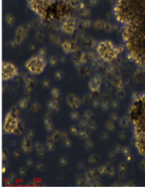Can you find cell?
<instances>
[{
	"label": "cell",
	"instance_id": "cell-5",
	"mask_svg": "<svg viewBox=\"0 0 145 187\" xmlns=\"http://www.w3.org/2000/svg\"><path fill=\"white\" fill-rule=\"evenodd\" d=\"M28 5L33 12L42 18L46 17L47 11L50 7V0H28Z\"/></svg>",
	"mask_w": 145,
	"mask_h": 187
},
{
	"label": "cell",
	"instance_id": "cell-4",
	"mask_svg": "<svg viewBox=\"0 0 145 187\" xmlns=\"http://www.w3.org/2000/svg\"><path fill=\"white\" fill-rule=\"evenodd\" d=\"M25 67L31 74L38 75L43 73L46 67V61L44 58L35 55L30 58L25 63Z\"/></svg>",
	"mask_w": 145,
	"mask_h": 187
},
{
	"label": "cell",
	"instance_id": "cell-8",
	"mask_svg": "<svg viewBox=\"0 0 145 187\" xmlns=\"http://www.w3.org/2000/svg\"><path fill=\"white\" fill-rule=\"evenodd\" d=\"M135 146L138 153L145 157V136L135 134Z\"/></svg>",
	"mask_w": 145,
	"mask_h": 187
},
{
	"label": "cell",
	"instance_id": "cell-1",
	"mask_svg": "<svg viewBox=\"0 0 145 187\" xmlns=\"http://www.w3.org/2000/svg\"><path fill=\"white\" fill-rule=\"evenodd\" d=\"M114 11L129 57L145 66V0H118Z\"/></svg>",
	"mask_w": 145,
	"mask_h": 187
},
{
	"label": "cell",
	"instance_id": "cell-10",
	"mask_svg": "<svg viewBox=\"0 0 145 187\" xmlns=\"http://www.w3.org/2000/svg\"><path fill=\"white\" fill-rule=\"evenodd\" d=\"M101 86V81L98 77H94L89 81L88 87L92 92H98Z\"/></svg>",
	"mask_w": 145,
	"mask_h": 187
},
{
	"label": "cell",
	"instance_id": "cell-6",
	"mask_svg": "<svg viewBox=\"0 0 145 187\" xmlns=\"http://www.w3.org/2000/svg\"><path fill=\"white\" fill-rule=\"evenodd\" d=\"M18 69L12 63L7 62L2 64V78L4 81H8L18 75Z\"/></svg>",
	"mask_w": 145,
	"mask_h": 187
},
{
	"label": "cell",
	"instance_id": "cell-9",
	"mask_svg": "<svg viewBox=\"0 0 145 187\" xmlns=\"http://www.w3.org/2000/svg\"><path fill=\"white\" fill-rule=\"evenodd\" d=\"M62 29L66 34H73L74 31H75V29H76V23H75V20L72 19H67L63 23Z\"/></svg>",
	"mask_w": 145,
	"mask_h": 187
},
{
	"label": "cell",
	"instance_id": "cell-7",
	"mask_svg": "<svg viewBox=\"0 0 145 187\" xmlns=\"http://www.w3.org/2000/svg\"><path fill=\"white\" fill-rule=\"evenodd\" d=\"M18 120L11 112L7 113L3 122V130L7 133H13L18 128Z\"/></svg>",
	"mask_w": 145,
	"mask_h": 187
},
{
	"label": "cell",
	"instance_id": "cell-2",
	"mask_svg": "<svg viewBox=\"0 0 145 187\" xmlns=\"http://www.w3.org/2000/svg\"><path fill=\"white\" fill-rule=\"evenodd\" d=\"M130 117L134 126L135 134L145 136V95L133 101L130 109Z\"/></svg>",
	"mask_w": 145,
	"mask_h": 187
},
{
	"label": "cell",
	"instance_id": "cell-3",
	"mask_svg": "<svg viewBox=\"0 0 145 187\" xmlns=\"http://www.w3.org/2000/svg\"><path fill=\"white\" fill-rule=\"evenodd\" d=\"M98 55L105 62H111L119 55L120 50L113 42L109 40L101 41L97 45Z\"/></svg>",
	"mask_w": 145,
	"mask_h": 187
}]
</instances>
